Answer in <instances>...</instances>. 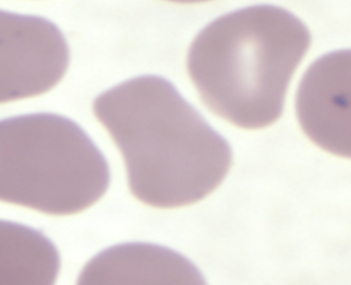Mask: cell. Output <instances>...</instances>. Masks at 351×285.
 <instances>
[{"instance_id": "277c9868", "label": "cell", "mask_w": 351, "mask_h": 285, "mask_svg": "<svg viewBox=\"0 0 351 285\" xmlns=\"http://www.w3.org/2000/svg\"><path fill=\"white\" fill-rule=\"evenodd\" d=\"M69 63L67 43L54 23L0 10V104L47 92Z\"/></svg>"}, {"instance_id": "7a4b0ae2", "label": "cell", "mask_w": 351, "mask_h": 285, "mask_svg": "<svg viewBox=\"0 0 351 285\" xmlns=\"http://www.w3.org/2000/svg\"><path fill=\"white\" fill-rule=\"evenodd\" d=\"M311 43L306 25L272 5L224 14L195 36L189 75L213 113L245 129H259L281 115L289 84Z\"/></svg>"}, {"instance_id": "8992f818", "label": "cell", "mask_w": 351, "mask_h": 285, "mask_svg": "<svg viewBox=\"0 0 351 285\" xmlns=\"http://www.w3.org/2000/svg\"><path fill=\"white\" fill-rule=\"evenodd\" d=\"M80 284H202L198 269L179 253L160 245L130 242L93 257L77 279Z\"/></svg>"}, {"instance_id": "5b68a950", "label": "cell", "mask_w": 351, "mask_h": 285, "mask_svg": "<svg viewBox=\"0 0 351 285\" xmlns=\"http://www.w3.org/2000/svg\"><path fill=\"white\" fill-rule=\"evenodd\" d=\"M350 49L328 53L312 63L299 84L295 110L306 135L333 155L350 157Z\"/></svg>"}, {"instance_id": "ba28073f", "label": "cell", "mask_w": 351, "mask_h": 285, "mask_svg": "<svg viewBox=\"0 0 351 285\" xmlns=\"http://www.w3.org/2000/svg\"><path fill=\"white\" fill-rule=\"evenodd\" d=\"M170 2L178 3H195L204 2L210 0H165Z\"/></svg>"}, {"instance_id": "6da1fadb", "label": "cell", "mask_w": 351, "mask_h": 285, "mask_svg": "<svg viewBox=\"0 0 351 285\" xmlns=\"http://www.w3.org/2000/svg\"><path fill=\"white\" fill-rule=\"evenodd\" d=\"M93 110L123 157L131 193L147 205L195 203L228 172L229 144L162 77L117 84L95 99Z\"/></svg>"}, {"instance_id": "3957f363", "label": "cell", "mask_w": 351, "mask_h": 285, "mask_svg": "<svg viewBox=\"0 0 351 285\" xmlns=\"http://www.w3.org/2000/svg\"><path fill=\"white\" fill-rule=\"evenodd\" d=\"M110 181L106 158L71 119L37 113L0 120V201L72 215L97 203Z\"/></svg>"}, {"instance_id": "52a82bcc", "label": "cell", "mask_w": 351, "mask_h": 285, "mask_svg": "<svg viewBox=\"0 0 351 285\" xmlns=\"http://www.w3.org/2000/svg\"><path fill=\"white\" fill-rule=\"evenodd\" d=\"M60 267L58 251L40 231L0 220V285H48Z\"/></svg>"}]
</instances>
